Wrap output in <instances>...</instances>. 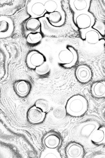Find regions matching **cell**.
<instances>
[{
    "mask_svg": "<svg viewBox=\"0 0 105 158\" xmlns=\"http://www.w3.org/2000/svg\"><path fill=\"white\" fill-rule=\"evenodd\" d=\"M57 60L58 63L64 68H72L78 61V53L73 47L66 45L58 52Z\"/></svg>",
    "mask_w": 105,
    "mask_h": 158,
    "instance_id": "cell-2",
    "label": "cell"
},
{
    "mask_svg": "<svg viewBox=\"0 0 105 158\" xmlns=\"http://www.w3.org/2000/svg\"><path fill=\"white\" fill-rule=\"evenodd\" d=\"M81 37L83 40L90 45H94L104 39L103 36L97 30L93 27L79 30Z\"/></svg>",
    "mask_w": 105,
    "mask_h": 158,
    "instance_id": "cell-5",
    "label": "cell"
},
{
    "mask_svg": "<svg viewBox=\"0 0 105 158\" xmlns=\"http://www.w3.org/2000/svg\"><path fill=\"white\" fill-rule=\"evenodd\" d=\"M42 142L46 148L57 149L61 145L62 137L58 132L50 131L44 136Z\"/></svg>",
    "mask_w": 105,
    "mask_h": 158,
    "instance_id": "cell-7",
    "label": "cell"
},
{
    "mask_svg": "<svg viewBox=\"0 0 105 158\" xmlns=\"http://www.w3.org/2000/svg\"><path fill=\"white\" fill-rule=\"evenodd\" d=\"M75 75L79 82L82 83H87L92 77V72L88 65L81 64L76 68Z\"/></svg>",
    "mask_w": 105,
    "mask_h": 158,
    "instance_id": "cell-10",
    "label": "cell"
},
{
    "mask_svg": "<svg viewBox=\"0 0 105 158\" xmlns=\"http://www.w3.org/2000/svg\"><path fill=\"white\" fill-rule=\"evenodd\" d=\"M27 12L31 18L38 19L45 16L47 13L44 4V1H30L27 5Z\"/></svg>",
    "mask_w": 105,
    "mask_h": 158,
    "instance_id": "cell-4",
    "label": "cell"
},
{
    "mask_svg": "<svg viewBox=\"0 0 105 158\" xmlns=\"http://www.w3.org/2000/svg\"><path fill=\"white\" fill-rule=\"evenodd\" d=\"M35 106L40 109L44 112L46 113L50 109L49 103L44 99H39L36 102Z\"/></svg>",
    "mask_w": 105,
    "mask_h": 158,
    "instance_id": "cell-22",
    "label": "cell"
},
{
    "mask_svg": "<svg viewBox=\"0 0 105 158\" xmlns=\"http://www.w3.org/2000/svg\"><path fill=\"white\" fill-rule=\"evenodd\" d=\"M41 23L38 19L30 18L25 25L26 36L30 33H41Z\"/></svg>",
    "mask_w": 105,
    "mask_h": 158,
    "instance_id": "cell-14",
    "label": "cell"
},
{
    "mask_svg": "<svg viewBox=\"0 0 105 158\" xmlns=\"http://www.w3.org/2000/svg\"><path fill=\"white\" fill-rule=\"evenodd\" d=\"M66 154L69 158H81L84 155V151L82 145L77 142H71L66 147Z\"/></svg>",
    "mask_w": 105,
    "mask_h": 158,
    "instance_id": "cell-12",
    "label": "cell"
},
{
    "mask_svg": "<svg viewBox=\"0 0 105 158\" xmlns=\"http://www.w3.org/2000/svg\"><path fill=\"white\" fill-rule=\"evenodd\" d=\"M14 22L10 18L6 16L0 17V38H8L14 31Z\"/></svg>",
    "mask_w": 105,
    "mask_h": 158,
    "instance_id": "cell-8",
    "label": "cell"
},
{
    "mask_svg": "<svg viewBox=\"0 0 105 158\" xmlns=\"http://www.w3.org/2000/svg\"><path fill=\"white\" fill-rule=\"evenodd\" d=\"M42 39V35L41 33H30L26 36L27 42L32 45L40 43Z\"/></svg>",
    "mask_w": 105,
    "mask_h": 158,
    "instance_id": "cell-20",
    "label": "cell"
},
{
    "mask_svg": "<svg viewBox=\"0 0 105 158\" xmlns=\"http://www.w3.org/2000/svg\"><path fill=\"white\" fill-rule=\"evenodd\" d=\"M90 139L93 143L101 145L105 143V128L104 127L96 129L91 134Z\"/></svg>",
    "mask_w": 105,
    "mask_h": 158,
    "instance_id": "cell-17",
    "label": "cell"
},
{
    "mask_svg": "<svg viewBox=\"0 0 105 158\" xmlns=\"http://www.w3.org/2000/svg\"><path fill=\"white\" fill-rule=\"evenodd\" d=\"M44 4L47 13L53 12L63 8L61 1L46 0L44 1Z\"/></svg>",
    "mask_w": 105,
    "mask_h": 158,
    "instance_id": "cell-18",
    "label": "cell"
},
{
    "mask_svg": "<svg viewBox=\"0 0 105 158\" xmlns=\"http://www.w3.org/2000/svg\"><path fill=\"white\" fill-rule=\"evenodd\" d=\"M91 93L93 96L96 98H103L105 96V81L94 82L91 87Z\"/></svg>",
    "mask_w": 105,
    "mask_h": 158,
    "instance_id": "cell-16",
    "label": "cell"
},
{
    "mask_svg": "<svg viewBox=\"0 0 105 158\" xmlns=\"http://www.w3.org/2000/svg\"><path fill=\"white\" fill-rule=\"evenodd\" d=\"M87 100L83 96L77 94L73 96L67 102L66 106L67 113L73 117L83 115L87 110Z\"/></svg>",
    "mask_w": 105,
    "mask_h": 158,
    "instance_id": "cell-1",
    "label": "cell"
},
{
    "mask_svg": "<svg viewBox=\"0 0 105 158\" xmlns=\"http://www.w3.org/2000/svg\"><path fill=\"white\" fill-rule=\"evenodd\" d=\"M91 123H87L85 125L83 126L82 129V132H81L82 135H84V136H90L91 134L95 131V130L90 129Z\"/></svg>",
    "mask_w": 105,
    "mask_h": 158,
    "instance_id": "cell-23",
    "label": "cell"
},
{
    "mask_svg": "<svg viewBox=\"0 0 105 158\" xmlns=\"http://www.w3.org/2000/svg\"><path fill=\"white\" fill-rule=\"evenodd\" d=\"M46 113L40 109L34 106L31 107L27 112V118L29 121L33 124H38L43 121Z\"/></svg>",
    "mask_w": 105,
    "mask_h": 158,
    "instance_id": "cell-13",
    "label": "cell"
},
{
    "mask_svg": "<svg viewBox=\"0 0 105 158\" xmlns=\"http://www.w3.org/2000/svg\"><path fill=\"white\" fill-rule=\"evenodd\" d=\"M73 20L79 30L92 27L95 23V17L89 11L74 14Z\"/></svg>",
    "mask_w": 105,
    "mask_h": 158,
    "instance_id": "cell-3",
    "label": "cell"
},
{
    "mask_svg": "<svg viewBox=\"0 0 105 158\" xmlns=\"http://www.w3.org/2000/svg\"><path fill=\"white\" fill-rule=\"evenodd\" d=\"M50 67L47 61L41 65L37 67L35 69L36 73L40 76H43L46 75L50 72Z\"/></svg>",
    "mask_w": 105,
    "mask_h": 158,
    "instance_id": "cell-21",
    "label": "cell"
},
{
    "mask_svg": "<svg viewBox=\"0 0 105 158\" xmlns=\"http://www.w3.org/2000/svg\"><path fill=\"white\" fill-rule=\"evenodd\" d=\"M90 0H71L69 4L74 14L89 11L90 7Z\"/></svg>",
    "mask_w": 105,
    "mask_h": 158,
    "instance_id": "cell-11",
    "label": "cell"
},
{
    "mask_svg": "<svg viewBox=\"0 0 105 158\" xmlns=\"http://www.w3.org/2000/svg\"><path fill=\"white\" fill-rule=\"evenodd\" d=\"M46 61V57L41 52L33 51L29 52L26 57V63L29 68L35 70Z\"/></svg>",
    "mask_w": 105,
    "mask_h": 158,
    "instance_id": "cell-6",
    "label": "cell"
},
{
    "mask_svg": "<svg viewBox=\"0 0 105 158\" xmlns=\"http://www.w3.org/2000/svg\"><path fill=\"white\" fill-rule=\"evenodd\" d=\"M40 158H61V156L57 149L46 148L41 153Z\"/></svg>",
    "mask_w": 105,
    "mask_h": 158,
    "instance_id": "cell-19",
    "label": "cell"
},
{
    "mask_svg": "<svg viewBox=\"0 0 105 158\" xmlns=\"http://www.w3.org/2000/svg\"><path fill=\"white\" fill-rule=\"evenodd\" d=\"M30 85L25 81H18L15 83L14 88L17 94L21 97H25L28 95L30 90Z\"/></svg>",
    "mask_w": 105,
    "mask_h": 158,
    "instance_id": "cell-15",
    "label": "cell"
},
{
    "mask_svg": "<svg viewBox=\"0 0 105 158\" xmlns=\"http://www.w3.org/2000/svg\"><path fill=\"white\" fill-rule=\"evenodd\" d=\"M45 16L50 23L55 27L63 26L65 22V14L63 8L53 12L46 13Z\"/></svg>",
    "mask_w": 105,
    "mask_h": 158,
    "instance_id": "cell-9",
    "label": "cell"
}]
</instances>
